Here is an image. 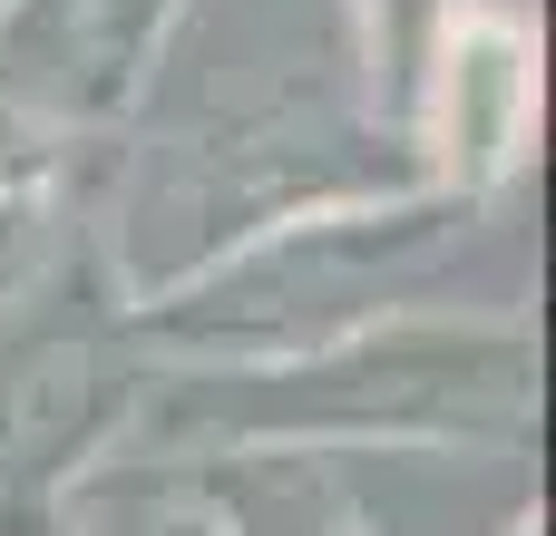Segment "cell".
Segmentation results:
<instances>
[{
    "label": "cell",
    "instance_id": "obj_1",
    "mask_svg": "<svg viewBox=\"0 0 556 536\" xmlns=\"http://www.w3.org/2000/svg\"><path fill=\"white\" fill-rule=\"evenodd\" d=\"M420 107H430V146L440 176L459 195H489L518 146H528V107H538V68H528V29L489 0H450L430 49H420Z\"/></svg>",
    "mask_w": 556,
    "mask_h": 536
}]
</instances>
